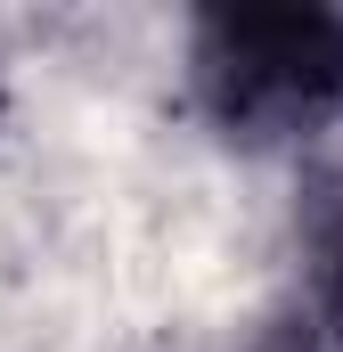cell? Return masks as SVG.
I'll return each instance as SVG.
<instances>
[{
    "label": "cell",
    "instance_id": "7a4b0ae2",
    "mask_svg": "<svg viewBox=\"0 0 343 352\" xmlns=\"http://www.w3.org/2000/svg\"><path fill=\"white\" fill-rule=\"evenodd\" d=\"M303 352H343V180L311 205V320H294Z\"/></svg>",
    "mask_w": 343,
    "mask_h": 352
},
{
    "label": "cell",
    "instance_id": "6da1fadb",
    "mask_svg": "<svg viewBox=\"0 0 343 352\" xmlns=\"http://www.w3.org/2000/svg\"><path fill=\"white\" fill-rule=\"evenodd\" d=\"M188 82L246 148L311 140L343 115V8H204L188 33Z\"/></svg>",
    "mask_w": 343,
    "mask_h": 352
}]
</instances>
